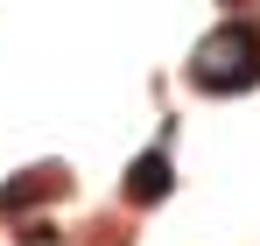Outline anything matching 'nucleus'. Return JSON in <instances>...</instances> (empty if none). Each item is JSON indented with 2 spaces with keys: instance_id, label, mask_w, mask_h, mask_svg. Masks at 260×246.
Listing matches in <instances>:
<instances>
[{
  "instance_id": "nucleus-1",
  "label": "nucleus",
  "mask_w": 260,
  "mask_h": 246,
  "mask_svg": "<svg viewBox=\"0 0 260 246\" xmlns=\"http://www.w3.org/2000/svg\"><path fill=\"white\" fill-rule=\"evenodd\" d=\"M190 84L197 91H253L260 84V28L253 21H225L197 42L190 56Z\"/></svg>"
},
{
  "instance_id": "nucleus-2",
  "label": "nucleus",
  "mask_w": 260,
  "mask_h": 246,
  "mask_svg": "<svg viewBox=\"0 0 260 246\" xmlns=\"http://www.w3.org/2000/svg\"><path fill=\"white\" fill-rule=\"evenodd\" d=\"M169 183H176V176H169V155H162V148H148V155L127 169V197H134V204H162Z\"/></svg>"
},
{
  "instance_id": "nucleus-3",
  "label": "nucleus",
  "mask_w": 260,
  "mask_h": 246,
  "mask_svg": "<svg viewBox=\"0 0 260 246\" xmlns=\"http://www.w3.org/2000/svg\"><path fill=\"white\" fill-rule=\"evenodd\" d=\"M56 190H63V176H56V169H28V176H14V183L0 190V211H21L28 197H56Z\"/></svg>"
}]
</instances>
